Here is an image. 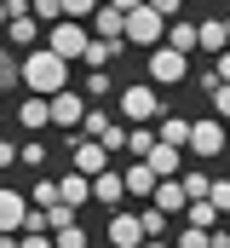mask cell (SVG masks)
<instances>
[{
    "label": "cell",
    "mask_w": 230,
    "mask_h": 248,
    "mask_svg": "<svg viewBox=\"0 0 230 248\" xmlns=\"http://www.w3.org/2000/svg\"><path fill=\"white\" fill-rule=\"evenodd\" d=\"M23 87L29 93H63L69 87V58L52 52V46H35V52H23Z\"/></svg>",
    "instance_id": "cell-1"
},
{
    "label": "cell",
    "mask_w": 230,
    "mask_h": 248,
    "mask_svg": "<svg viewBox=\"0 0 230 248\" xmlns=\"http://www.w3.org/2000/svg\"><path fill=\"white\" fill-rule=\"evenodd\" d=\"M46 46L63 52V58H86V46H92V29H86V17H58L52 29H46Z\"/></svg>",
    "instance_id": "cell-2"
},
{
    "label": "cell",
    "mask_w": 230,
    "mask_h": 248,
    "mask_svg": "<svg viewBox=\"0 0 230 248\" xmlns=\"http://www.w3.org/2000/svg\"><path fill=\"white\" fill-rule=\"evenodd\" d=\"M121 116L138 127V122H156L161 116V93H156V81H132V87H121Z\"/></svg>",
    "instance_id": "cell-3"
},
{
    "label": "cell",
    "mask_w": 230,
    "mask_h": 248,
    "mask_svg": "<svg viewBox=\"0 0 230 248\" xmlns=\"http://www.w3.org/2000/svg\"><path fill=\"white\" fill-rule=\"evenodd\" d=\"M184 75H190V52H178V46H167V41L150 46V81H156V87H178Z\"/></svg>",
    "instance_id": "cell-4"
},
{
    "label": "cell",
    "mask_w": 230,
    "mask_h": 248,
    "mask_svg": "<svg viewBox=\"0 0 230 248\" xmlns=\"http://www.w3.org/2000/svg\"><path fill=\"white\" fill-rule=\"evenodd\" d=\"M167 23H172V17H161V12L144 0V6L127 12V41H138V46H161V29H167Z\"/></svg>",
    "instance_id": "cell-5"
},
{
    "label": "cell",
    "mask_w": 230,
    "mask_h": 248,
    "mask_svg": "<svg viewBox=\"0 0 230 248\" xmlns=\"http://www.w3.org/2000/svg\"><path fill=\"white\" fill-rule=\"evenodd\" d=\"M225 144H230V133H225V116H207V122H196V127H190V150H196L201 162L225 156Z\"/></svg>",
    "instance_id": "cell-6"
},
{
    "label": "cell",
    "mask_w": 230,
    "mask_h": 248,
    "mask_svg": "<svg viewBox=\"0 0 230 248\" xmlns=\"http://www.w3.org/2000/svg\"><path fill=\"white\" fill-rule=\"evenodd\" d=\"M69 168H81V173H104V168H115V150L104 144V139H75V156H69Z\"/></svg>",
    "instance_id": "cell-7"
},
{
    "label": "cell",
    "mask_w": 230,
    "mask_h": 248,
    "mask_svg": "<svg viewBox=\"0 0 230 248\" xmlns=\"http://www.w3.org/2000/svg\"><path fill=\"white\" fill-rule=\"evenodd\" d=\"M86 122V93H52V127H81Z\"/></svg>",
    "instance_id": "cell-8"
},
{
    "label": "cell",
    "mask_w": 230,
    "mask_h": 248,
    "mask_svg": "<svg viewBox=\"0 0 230 248\" xmlns=\"http://www.w3.org/2000/svg\"><path fill=\"white\" fill-rule=\"evenodd\" d=\"M110 248H144V219L138 214H110Z\"/></svg>",
    "instance_id": "cell-9"
},
{
    "label": "cell",
    "mask_w": 230,
    "mask_h": 248,
    "mask_svg": "<svg viewBox=\"0 0 230 248\" xmlns=\"http://www.w3.org/2000/svg\"><path fill=\"white\" fill-rule=\"evenodd\" d=\"M17 127H23V133H41V127H52V98H46V93H29V98L17 104Z\"/></svg>",
    "instance_id": "cell-10"
},
{
    "label": "cell",
    "mask_w": 230,
    "mask_h": 248,
    "mask_svg": "<svg viewBox=\"0 0 230 248\" xmlns=\"http://www.w3.org/2000/svg\"><path fill=\"white\" fill-rule=\"evenodd\" d=\"M6 41H12L17 52H29V46L41 41V17H35V12H12V23H6Z\"/></svg>",
    "instance_id": "cell-11"
},
{
    "label": "cell",
    "mask_w": 230,
    "mask_h": 248,
    "mask_svg": "<svg viewBox=\"0 0 230 248\" xmlns=\"http://www.w3.org/2000/svg\"><path fill=\"white\" fill-rule=\"evenodd\" d=\"M127 196V173H115V168H104V173H92V202H104L115 214V202Z\"/></svg>",
    "instance_id": "cell-12"
},
{
    "label": "cell",
    "mask_w": 230,
    "mask_h": 248,
    "mask_svg": "<svg viewBox=\"0 0 230 248\" xmlns=\"http://www.w3.org/2000/svg\"><path fill=\"white\" fill-rule=\"evenodd\" d=\"M86 23H92V35H104V41H121V35H127V12H121V6H110V0H104Z\"/></svg>",
    "instance_id": "cell-13"
},
{
    "label": "cell",
    "mask_w": 230,
    "mask_h": 248,
    "mask_svg": "<svg viewBox=\"0 0 230 248\" xmlns=\"http://www.w3.org/2000/svg\"><path fill=\"white\" fill-rule=\"evenodd\" d=\"M29 219V196L23 190H0V231H23Z\"/></svg>",
    "instance_id": "cell-14"
},
{
    "label": "cell",
    "mask_w": 230,
    "mask_h": 248,
    "mask_svg": "<svg viewBox=\"0 0 230 248\" xmlns=\"http://www.w3.org/2000/svg\"><path fill=\"white\" fill-rule=\"evenodd\" d=\"M156 185H161V173H156L144 156H132V168H127V196H156Z\"/></svg>",
    "instance_id": "cell-15"
},
{
    "label": "cell",
    "mask_w": 230,
    "mask_h": 248,
    "mask_svg": "<svg viewBox=\"0 0 230 248\" xmlns=\"http://www.w3.org/2000/svg\"><path fill=\"white\" fill-rule=\"evenodd\" d=\"M150 202H156L161 214H184V208H190V190H184V179H161Z\"/></svg>",
    "instance_id": "cell-16"
},
{
    "label": "cell",
    "mask_w": 230,
    "mask_h": 248,
    "mask_svg": "<svg viewBox=\"0 0 230 248\" xmlns=\"http://www.w3.org/2000/svg\"><path fill=\"white\" fill-rule=\"evenodd\" d=\"M196 29H201V52H213V58H219V52L230 46V23H225V17H201Z\"/></svg>",
    "instance_id": "cell-17"
},
{
    "label": "cell",
    "mask_w": 230,
    "mask_h": 248,
    "mask_svg": "<svg viewBox=\"0 0 230 248\" xmlns=\"http://www.w3.org/2000/svg\"><path fill=\"white\" fill-rule=\"evenodd\" d=\"M12 87H23V52L6 41L0 46V93H12Z\"/></svg>",
    "instance_id": "cell-18"
},
{
    "label": "cell",
    "mask_w": 230,
    "mask_h": 248,
    "mask_svg": "<svg viewBox=\"0 0 230 248\" xmlns=\"http://www.w3.org/2000/svg\"><path fill=\"white\" fill-rule=\"evenodd\" d=\"M58 185H63V202H69V208L92 202V173H81V168H69V173H63Z\"/></svg>",
    "instance_id": "cell-19"
},
{
    "label": "cell",
    "mask_w": 230,
    "mask_h": 248,
    "mask_svg": "<svg viewBox=\"0 0 230 248\" xmlns=\"http://www.w3.org/2000/svg\"><path fill=\"white\" fill-rule=\"evenodd\" d=\"M121 58V41H104V35H92V46H86V69H110V63Z\"/></svg>",
    "instance_id": "cell-20"
},
{
    "label": "cell",
    "mask_w": 230,
    "mask_h": 248,
    "mask_svg": "<svg viewBox=\"0 0 230 248\" xmlns=\"http://www.w3.org/2000/svg\"><path fill=\"white\" fill-rule=\"evenodd\" d=\"M144 162H150V168H156L161 179H172V173H178V144H167V139H161V144H156V150H150Z\"/></svg>",
    "instance_id": "cell-21"
},
{
    "label": "cell",
    "mask_w": 230,
    "mask_h": 248,
    "mask_svg": "<svg viewBox=\"0 0 230 248\" xmlns=\"http://www.w3.org/2000/svg\"><path fill=\"white\" fill-rule=\"evenodd\" d=\"M184 219H190V225H207V231H213V225H219V208H213V196H190Z\"/></svg>",
    "instance_id": "cell-22"
},
{
    "label": "cell",
    "mask_w": 230,
    "mask_h": 248,
    "mask_svg": "<svg viewBox=\"0 0 230 248\" xmlns=\"http://www.w3.org/2000/svg\"><path fill=\"white\" fill-rule=\"evenodd\" d=\"M156 144H161V139H156V133H150V122H138V127H127V156H150V150H156Z\"/></svg>",
    "instance_id": "cell-23"
},
{
    "label": "cell",
    "mask_w": 230,
    "mask_h": 248,
    "mask_svg": "<svg viewBox=\"0 0 230 248\" xmlns=\"http://www.w3.org/2000/svg\"><path fill=\"white\" fill-rule=\"evenodd\" d=\"M167 46H178V52H196V46H201V29H196V23H167Z\"/></svg>",
    "instance_id": "cell-24"
},
{
    "label": "cell",
    "mask_w": 230,
    "mask_h": 248,
    "mask_svg": "<svg viewBox=\"0 0 230 248\" xmlns=\"http://www.w3.org/2000/svg\"><path fill=\"white\" fill-rule=\"evenodd\" d=\"M29 202H35V208H52V202H63V185H58V179H35V185H29Z\"/></svg>",
    "instance_id": "cell-25"
},
{
    "label": "cell",
    "mask_w": 230,
    "mask_h": 248,
    "mask_svg": "<svg viewBox=\"0 0 230 248\" xmlns=\"http://www.w3.org/2000/svg\"><path fill=\"white\" fill-rule=\"evenodd\" d=\"M110 127H115V116H110V110H98V104H92V110H86V122H81V133H86V139H104Z\"/></svg>",
    "instance_id": "cell-26"
},
{
    "label": "cell",
    "mask_w": 230,
    "mask_h": 248,
    "mask_svg": "<svg viewBox=\"0 0 230 248\" xmlns=\"http://www.w3.org/2000/svg\"><path fill=\"white\" fill-rule=\"evenodd\" d=\"M190 127H196V122H184V116H167V122H161V139H167V144H190Z\"/></svg>",
    "instance_id": "cell-27"
},
{
    "label": "cell",
    "mask_w": 230,
    "mask_h": 248,
    "mask_svg": "<svg viewBox=\"0 0 230 248\" xmlns=\"http://www.w3.org/2000/svg\"><path fill=\"white\" fill-rule=\"evenodd\" d=\"M110 87H115L110 69H86V98H110Z\"/></svg>",
    "instance_id": "cell-28"
},
{
    "label": "cell",
    "mask_w": 230,
    "mask_h": 248,
    "mask_svg": "<svg viewBox=\"0 0 230 248\" xmlns=\"http://www.w3.org/2000/svg\"><path fill=\"white\" fill-rule=\"evenodd\" d=\"M138 219H144V237H167V214H161L156 202H150V208H144Z\"/></svg>",
    "instance_id": "cell-29"
},
{
    "label": "cell",
    "mask_w": 230,
    "mask_h": 248,
    "mask_svg": "<svg viewBox=\"0 0 230 248\" xmlns=\"http://www.w3.org/2000/svg\"><path fill=\"white\" fill-rule=\"evenodd\" d=\"M52 243H58V248H86V231H81V219H75V225H63V231H52Z\"/></svg>",
    "instance_id": "cell-30"
},
{
    "label": "cell",
    "mask_w": 230,
    "mask_h": 248,
    "mask_svg": "<svg viewBox=\"0 0 230 248\" xmlns=\"http://www.w3.org/2000/svg\"><path fill=\"white\" fill-rule=\"evenodd\" d=\"M29 12H35L41 23H58V17H63V0H29Z\"/></svg>",
    "instance_id": "cell-31"
},
{
    "label": "cell",
    "mask_w": 230,
    "mask_h": 248,
    "mask_svg": "<svg viewBox=\"0 0 230 248\" xmlns=\"http://www.w3.org/2000/svg\"><path fill=\"white\" fill-rule=\"evenodd\" d=\"M178 248H207V225H190V219H184V231H178Z\"/></svg>",
    "instance_id": "cell-32"
},
{
    "label": "cell",
    "mask_w": 230,
    "mask_h": 248,
    "mask_svg": "<svg viewBox=\"0 0 230 248\" xmlns=\"http://www.w3.org/2000/svg\"><path fill=\"white\" fill-rule=\"evenodd\" d=\"M17 162H23V168H41V162H46V144H41V139H29V144L17 150Z\"/></svg>",
    "instance_id": "cell-33"
},
{
    "label": "cell",
    "mask_w": 230,
    "mask_h": 248,
    "mask_svg": "<svg viewBox=\"0 0 230 248\" xmlns=\"http://www.w3.org/2000/svg\"><path fill=\"white\" fill-rule=\"evenodd\" d=\"M207 196H213V208H219V214H230V179H213Z\"/></svg>",
    "instance_id": "cell-34"
},
{
    "label": "cell",
    "mask_w": 230,
    "mask_h": 248,
    "mask_svg": "<svg viewBox=\"0 0 230 248\" xmlns=\"http://www.w3.org/2000/svg\"><path fill=\"white\" fill-rule=\"evenodd\" d=\"M104 0H63V17H92Z\"/></svg>",
    "instance_id": "cell-35"
},
{
    "label": "cell",
    "mask_w": 230,
    "mask_h": 248,
    "mask_svg": "<svg viewBox=\"0 0 230 248\" xmlns=\"http://www.w3.org/2000/svg\"><path fill=\"white\" fill-rule=\"evenodd\" d=\"M207 185H213L207 173H184V190H190V196H207Z\"/></svg>",
    "instance_id": "cell-36"
},
{
    "label": "cell",
    "mask_w": 230,
    "mask_h": 248,
    "mask_svg": "<svg viewBox=\"0 0 230 248\" xmlns=\"http://www.w3.org/2000/svg\"><path fill=\"white\" fill-rule=\"evenodd\" d=\"M104 144H110V150H115V156H121V150H127V127H121V122H115V127H110V133H104Z\"/></svg>",
    "instance_id": "cell-37"
},
{
    "label": "cell",
    "mask_w": 230,
    "mask_h": 248,
    "mask_svg": "<svg viewBox=\"0 0 230 248\" xmlns=\"http://www.w3.org/2000/svg\"><path fill=\"white\" fill-rule=\"evenodd\" d=\"M23 248H58L52 231H23Z\"/></svg>",
    "instance_id": "cell-38"
},
{
    "label": "cell",
    "mask_w": 230,
    "mask_h": 248,
    "mask_svg": "<svg viewBox=\"0 0 230 248\" xmlns=\"http://www.w3.org/2000/svg\"><path fill=\"white\" fill-rule=\"evenodd\" d=\"M213 110H219V116H225V122H230V81H225V87H219V93H213Z\"/></svg>",
    "instance_id": "cell-39"
},
{
    "label": "cell",
    "mask_w": 230,
    "mask_h": 248,
    "mask_svg": "<svg viewBox=\"0 0 230 248\" xmlns=\"http://www.w3.org/2000/svg\"><path fill=\"white\" fill-rule=\"evenodd\" d=\"M0 168H17V144H6V139H0Z\"/></svg>",
    "instance_id": "cell-40"
},
{
    "label": "cell",
    "mask_w": 230,
    "mask_h": 248,
    "mask_svg": "<svg viewBox=\"0 0 230 248\" xmlns=\"http://www.w3.org/2000/svg\"><path fill=\"white\" fill-rule=\"evenodd\" d=\"M150 6H156V12H161V17H172V12H178V6H184V0H150Z\"/></svg>",
    "instance_id": "cell-41"
},
{
    "label": "cell",
    "mask_w": 230,
    "mask_h": 248,
    "mask_svg": "<svg viewBox=\"0 0 230 248\" xmlns=\"http://www.w3.org/2000/svg\"><path fill=\"white\" fill-rule=\"evenodd\" d=\"M213 69H219V75H225V81H230V46H225V52H219V58H213Z\"/></svg>",
    "instance_id": "cell-42"
},
{
    "label": "cell",
    "mask_w": 230,
    "mask_h": 248,
    "mask_svg": "<svg viewBox=\"0 0 230 248\" xmlns=\"http://www.w3.org/2000/svg\"><path fill=\"white\" fill-rule=\"evenodd\" d=\"M144 248H178V243H167V237H144Z\"/></svg>",
    "instance_id": "cell-43"
},
{
    "label": "cell",
    "mask_w": 230,
    "mask_h": 248,
    "mask_svg": "<svg viewBox=\"0 0 230 248\" xmlns=\"http://www.w3.org/2000/svg\"><path fill=\"white\" fill-rule=\"evenodd\" d=\"M6 23H12V0H0V29H6Z\"/></svg>",
    "instance_id": "cell-44"
},
{
    "label": "cell",
    "mask_w": 230,
    "mask_h": 248,
    "mask_svg": "<svg viewBox=\"0 0 230 248\" xmlns=\"http://www.w3.org/2000/svg\"><path fill=\"white\" fill-rule=\"evenodd\" d=\"M110 6H121V12H132V6H144V0H110Z\"/></svg>",
    "instance_id": "cell-45"
},
{
    "label": "cell",
    "mask_w": 230,
    "mask_h": 248,
    "mask_svg": "<svg viewBox=\"0 0 230 248\" xmlns=\"http://www.w3.org/2000/svg\"><path fill=\"white\" fill-rule=\"evenodd\" d=\"M225 23H230V12H225Z\"/></svg>",
    "instance_id": "cell-46"
}]
</instances>
